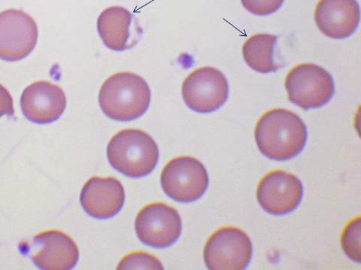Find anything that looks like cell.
<instances>
[{
  "instance_id": "3957f363",
  "label": "cell",
  "mask_w": 361,
  "mask_h": 270,
  "mask_svg": "<svg viewBox=\"0 0 361 270\" xmlns=\"http://www.w3.org/2000/svg\"><path fill=\"white\" fill-rule=\"evenodd\" d=\"M108 160L119 173L133 179L148 176L159 160V149L149 134L126 129L112 137L107 146Z\"/></svg>"
},
{
  "instance_id": "8fae6325",
  "label": "cell",
  "mask_w": 361,
  "mask_h": 270,
  "mask_svg": "<svg viewBox=\"0 0 361 270\" xmlns=\"http://www.w3.org/2000/svg\"><path fill=\"white\" fill-rule=\"evenodd\" d=\"M304 195L300 179L284 171L268 173L259 182L257 198L259 206L271 215H287L300 206Z\"/></svg>"
},
{
  "instance_id": "6da1fadb",
  "label": "cell",
  "mask_w": 361,
  "mask_h": 270,
  "mask_svg": "<svg viewBox=\"0 0 361 270\" xmlns=\"http://www.w3.org/2000/svg\"><path fill=\"white\" fill-rule=\"evenodd\" d=\"M255 140L261 153L274 161H288L304 150L308 131L302 120L290 110L274 109L259 118Z\"/></svg>"
},
{
  "instance_id": "52a82bcc",
  "label": "cell",
  "mask_w": 361,
  "mask_h": 270,
  "mask_svg": "<svg viewBox=\"0 0 361 270\" xmlns=\"http://www.w3.org/2000/svg\"><path fill=\"white\" fill-rule=\"evenodd\" d=\"M252 255L253 245L245 232L238 228L224 227L210 236L203 257L211 270H242L250 265Z\"/></svg>"
},
{
  "instance_id": "7a4b0ae2",
  "label": "cell",
  "mask_w": 361,
  "mask_h": 270,
  "mask_svg": "<svg viewBox=\"0 0 361 270\" xmlns=\"http://www.w3.org/2000/svg\"><path fill=\"white\" fill-rule=\"evenodd\" d=\"M151 99L148 83L141 76L128 72L109 77L99 94L101 110L109 118L120 122L141 117L148 110Z\"/></svg>"
},
{
  "instance_id": "e0dca14e",
  "label": "cell",
  "mask_w": 361,
  "mask_h": 270,
  "mask_svg": "<svg viewBox=\"0 0 361 270\" xmlns=\"http://www.w3.org/2000/svg\"><path fill=\"white\" fill-rule=\"evenodd\" d=\"M342 247L352 261L360 263V219L350 222L342 236Z\"/></svg>"
},
{
  "instance_id": "4fadbf2b",
  "label": "cell",
  "mask_w": 361,
  "mask_h": 270,
  "mask_svg": "<svg viewBox=\"0 0 361 270\" xmlns=\"http://www.w3.org/2000/svg\"><path fill=\"white\" fill-rule=\"evenodd\" d=\"M126 202V191L114 177L90 178L83 186L80 202L90 217L109 219L118 215Z\"/></svg>"
},
{
  "instance_id": "9a60e30c",
  "label": "cell",
  "mask_w": 361,
  "mask_h": 270,
  "mask_svg": "<svg viewBox=\"0 0 361 270\" xmlns=\"http://www.w3.org/2000/svg\"><path fill=\"white\" fill-rule=\"evenodd\" d=\"M134 16L126 8L105 9L97 20L99 35L106 47L115 51L133 49L141 39L142 29L133 25Z\"/></svg>"
},
{
  "instance_id": "5b68a950",
  "label": "cell",
  "mask_w": 361,
  "mask_h": 270,
  "mask_svg": "<svg viewBox=\"0 0 361 270\" xmlns=\"http://www.w3.org/2000/svg\"><path fill=\"white\" fill-rule=\"evenodd\" d=\"M19 250L42 270L73 269L80 256L71 236L58 230L41 232L30 241L20 243Z\"/></svg>"
},
{
  "instance_id": "9c48e42d",
  "label": "cell",
  "mask_w": 361,
  "mask_h": 270,
  "mask_svg": "<svg viewBox=\"0 0 361 270\" xmlns=\"http://www.w3.org/2000/svg\"><path fill=\"white\" fill-rule=\"evenodd\" d=\"M138 238L145 245L164 249L179 239L183 221L178 212L164 202H153L140 211L135 221Z\"/></svg>"
},
{
  "instance_id": "ba28073f",
  "label": "cell",
  "mask_w": 361,
  "mask_h": 270,
  "mask_svg": "<svg viewBox=\"0 0 361 270\" xmlns=\"http://www.w3.org/2000/svg\"><path fill=\"white\" fill-rule=\"evenodd\" d=\"M229 89L228 79L220 70L202 67L187 77L182 94L190 110L200 114H209L227 103Z\"/></svg>"
},
{
  "instance_id": "ac0fdd59",
  "label": "cell",
  "mask_w": 361,
  "mask_h": 270,
  "mask_svg": "<svg viewBox=\"0 0 361 270\" xmlns=\"http://www.w3.org/2000/svg\"><path fill=\"white\" fill-rule=\"evenodd\" d=\"M118 269H164V267L155 256L145 252H133L124 257L119 262Z\"/></svg>"
},
{
  "instance_id": "2e32d148",
  "label": "cell",
  "mask_w": 361,
  "mask_h": 270,
  "mask_svg": "<svg viewBox=\"0 0 361 270\" xmlns=\"http://www.w3.org/2000/svg\"><path fill=\"white\" fill-rule=\"evenodd\" d=\"M278 37L271 34H256L243 45V54L246 64L252 70L262 74L277 72L281 65L275 60Z\"/></svg>"
},
{
  "instance_id": "277c9868",
  "label": "cell",
  "mask_w": 361,
  "mask_h": 270,
  "mask_svg": "<svg viewBox=\"0 0 361 270\" xmlns=\"http://www.w3.org/2000/svg\"><path fill=\"white\" fill-rule=\"evenodd\" d=\"M286 89L290 103L305 110L324 106L335 94L331 75L313 63L293 68L286 77Z\"/></svg>"
},
{
  "instance_id": "ffe728a7",
  "label": "cell",
  "mask_w": 361,
  "mask_h": 270,
  "mask_svg": "<svg viewBox=\"0 0 361 270\" xmlns=\"http://www.w3.org/2000/svg\"><path fill=\"white\" fill-rule=\"evenodd\" d=\"M15 115L14 101L8 89L0 84V117Z\"/></svg>"
},
{
  "instance_id": "5bb4252c",
  "label": "cell",
  "mask_w": 361,
  "mask_h": 270,
  "mask_svg": "<svg viewBox=\"0 0 361 270\" xmlns=\"http://www.w3.org/2000/svg\"><path fill=\"white\" fill-rule=\"evenodd\" d=\"M360 18L357 0H320L314 13L316 25L324 35L334 39L353 35Z\"/></svg>"
},
{
  "instance_id": "7c38bea8",
  "label": "cell",
  "mask_w": 361,
  "mask_h": 270,
  "mask_svg": "<svg viewBox=\"0 0 361 270\" xmlns=\"http://www.w3.org/2000/svg\"><path fill=\"white\" fill-rule=\"evenodd\" d=\"M20 104L23 115L28 121L47 125L63 115L66 96L61 86L49 82H37L24 90Z\"/></svg>"
},
{
  "instance_id": "30bf717a",
  "label": "cell",
  "mask_w": 361,
  "mask_h": 270,
  "mask_svg": "<svg viewBox=\"0 0 361 270\" xmlns=\"http://www.w3.org/2000/svg\"><path fill=\"white\" fill-rule=\"evenodd\" d=\"M39 38L37 22L21 10L0 13V60L18 62L35 49Z\"/></svg>"
},
{
  "instance_id": "d6986e66",
  "label": "cell",
  "mask_w": 361,
  "mask_h": 270,
  "mask_svg": "<svg viewBox=\"0 0 361 270\" xmlns=\"http://www.w3.org/2000/svg\"><path fill=\"white\" fill-rule=\"evenodd\" d=\"M243 7L250 13L265 16L276 13L285 0H241Z\"/></svg>"
},
{
  "instance_id": "8992f818",
  "label": "cell",
  "mask_w": 361,
  "mask_h": 270,
  "mask_svg": "<svg viewBox=\"0 0 361 270\" xmlns=\"http://www.w3.org/2000/svg\"><path fill=\"white\" fill-rule=\"evenodd\" d=\"M161 184L166 195L179 202L188 204L201 198L208 189L209 174L203 164L195 158H176L164 168Z\"/></svg>"
}]
</instances>
